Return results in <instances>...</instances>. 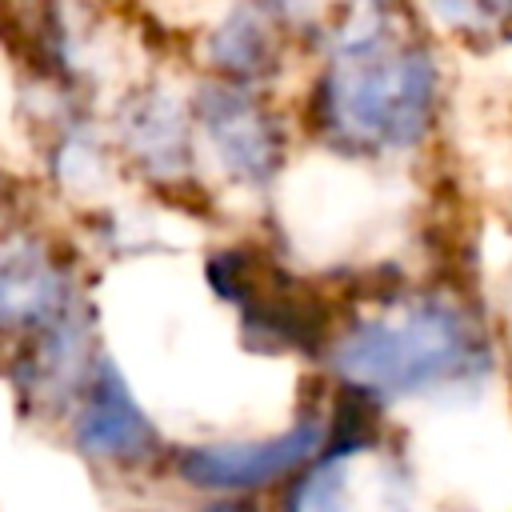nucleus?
I'll return each mask as SVG.
<instances>
[{"instance_id": "obj_3", "label": "nucleus", "mask_w": 512, "mask_h": 512, "mask_svg": "<svg viewBox=\"0 0 512 512\" xmlns=\"http://www.w3.org/2000/svg\"><path fill=\"white\" fill-rule=\"evenodd\" d=\"M280 512H412V488L384 432L328 428L324 452L288 476Z\"/></svg>"}, {"instance_id": "obj_5", "label": "nucleus", "mask_w": 512, "mask_h": 512, "mask_svg": "<svg viewBox=\"0 0 512 512\" xmlns=\"http://www.w3.org/2000/svg\"><path fill=\"white\" fill-rule=\"evenodd\" d=\"M72 444L88 460L112 468H136L160 456V436L152 420L132 400L124 376L112 364H92L88 384L72 412Z\"/></svg>"}, {"instance_id": "obj_2", "label": "nucleus", "mask_w": 512, "mask_h": 512, "mask_svg": "<svg viewBox=\"0 0 512 512\" xmlns=\"http://www.w3.org/2000/svg\"><path fill=\"white\" fill-rule=\"evenodd\" d=\"M436 108V56L388 32L380 16L344 40L324 76V120L332 132L376 152L416 148L436 124Z\"/></svg>"}, {"instance_id": "obj_6", "label": "nucleus", "mask_w": 512, "mask_h": 512, "mask_svg": "<svg viewBox=\"0 0 512 512\" xmlns=\"http://www.w3.org/2000/svg\"><path fill=\"white\" fill-rule=\"evenodd\" d=\"M64 312L60 272L32 248H12L0 256V324L48 328Z\"/></svg>"}, {"instance_id": "obj_8", "label": "nucleus", "mask_w": 512, "mask_h": 512, "mask_svg": "<svg viewBox=\"0 0 512 512\" xmlns=\"http://www.w3.org/2000/svg\"><path fill=\"white\" fill-rule=\"evenodd\" d=\"M428 4L460 36H480L488 44L512 40V0H428Z\"/></svg>"}, {"instance_id": "obj_1", "label": "nucleus", "mask_w": 512, "mask_h": 512, "mask_svg": "<svg viewBox=\"0 0 512 512\" xmlns=\"http://www.w3.org/2000/svg\"><path fill=\"white\" fill-rule=\"evenodd\" d=\"M340 388L368 400H432L480 392L496 376L492 324L456 292H416L352 320L328 348Z\"/></svg>"}, {"instance_id": "obj_4", "label": "nucleus", "mask_w": 512, "mask_h": 512, "mask_svg": "<svg viewBox=\"0 0 512 512\" xmlns=\"http://www.w3.org/2000/svg\"><path fill=\"white\" fill-rule=\"evenodd\" d=\"M328 444V412H304L284 432L264 440H224V444H196L180 448L176 472L216 496H248L276 480L296 476L308 460H316Z\"/></svg>"}, {"instance_id": "obj_9", "label": "nucleus", "mask_w": 512, "mask_h": 512, "mask_svg": "<svg viewBox=\"0 0 512 512\" xmlns=\"http://www.w3.org/2000/svg\"><path fill=\"white\" fill-rule=\"evenodd\" d=\"M200 512H256V504L244 496H212Z\"/></svg>"}, {"instance_id": "obj_7", "label": "nucleus", "mask_w": 512, "mask_h": 512, "mask_svg": "<svg viewBox=\"0 0 512 512\" xmlns=\"http://www.w3.org/2000/svg\"><path fill=\"white\" fill-rule=\"evenodd\" d=\"M204 128L216 140L220 156H228V164L244 176H260L276 156L268 120L248 100H240L232 92H220L204 104Z\"/></svg>"}]
</instances>
